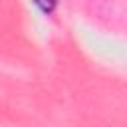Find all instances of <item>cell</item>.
Returning <instances> with one entry per match:
<instances>
[{
  "mask_svg": "<svg viewBox=\"0 0 127 127\" xmlns=\"http://www.w3.org/2000/svg\"><path fill=\"white\" fill-rule=\"evenodd\" d=\"M38 6H40L42 10H46V12H50V10H54V8H56V4H48V6H46V4H38Z\"/></svg>",
  "mask_w": 127,
  "mask_h": 127,
  "instance_id": "1",
  "label": "cell"
}]
</instances>
